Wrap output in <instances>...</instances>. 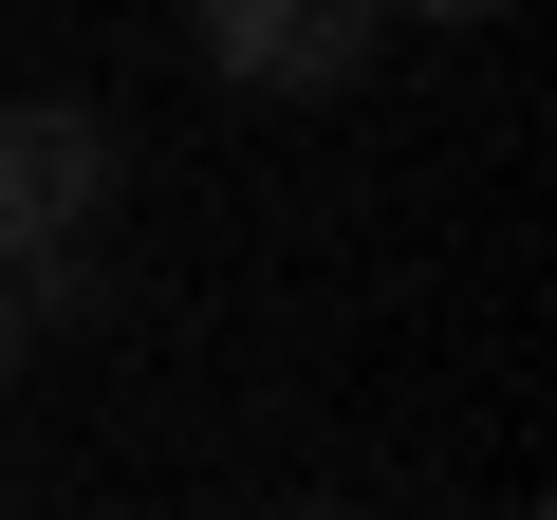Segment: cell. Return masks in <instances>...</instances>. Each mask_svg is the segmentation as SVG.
I'll return each mask as SVG.
<instances>
[{
  "label": "cell",
  "instance_id": "obj_1",
  "mask_svg": "<svg viewBox=\"0 0 557 520\" xmlns=\"http://www.w3.org/2000/svg\"><path fill=\"white\" fill-rule=\"evenodd\" d=\"M112 205H131V131L94 94H0V280L57 242H112Z\"/></svg>",
  "mask_w": 557,
  "mask_h": 520
},
{
  "label": "cell",
  "instance_id": "obj_2",
  "mask_svg": "<svg viewBox=\"0 0 557 520\" xmlns=\"http://www.w3.org/2000/svg\"><path fill=\"white\" fill-rule=\"evenodd\" d=\"M186 57H205L223 94H354V75L391 57V20H372V0H205Z\"/></svg>",
  "mask_w": 557,
  "mask_h": 520
},
{
  "label": "cell",
  "instance_id": "obj_3",
  "mask_svg": "<svg viewBox=\"0 0 557 520\" xmlns=\"http://www.w3.org/2000/svg\"><path fill=\"white\" fill-rule=\"evenodd\" d=\"M0 298H20V335H94V317H112L131 280H112V242H57V260H20Z\"/></svg>",
  "mask_w": 557,
  "mask_h": 520
},
{
  "label": "cell",
  "instance_id": "obj_4",
  "mask_svg": "<svg viewBox=\"0 0 557 520\" xmlns=\"http://www.w3.org/2000/svg\"><path fill=\"white\" fill-rule=\"evenodd\" d=\"M20 354H38V335H20V298H0V372H20Z\"/></svg>",
  "mask_w": 557,
  "mask_h": 520
},
{
  "label": "cell",
  "instance_id": "obj_5",
  "mask_svg": "<svg viewBox=\"0 0 557 520\" xmlns=\"http://www.w3.org/2000/svg\"><path fill=\"white\" fill-rule=\"evenodd\" d=\"M260 520H335V502H260Z\"/></svg>",
  "mask_w": 557,
  "mask_h": 520
},
{
  "label": "cell",
  "instance_id": "obj_6",
  "mask_svg": "<svg viewBox=\"0 0 557 520\" xmlns=\"http://www.w3.org/2000/svg\"><path fill=\"white\" fill-rule=\"evenodd\" d=\"M0 520H20V502H0Z\"/></svg>",
  "mask_w": 557,
  "mask_h": 520
}]
</instances>
